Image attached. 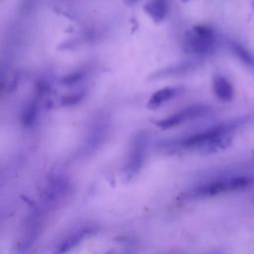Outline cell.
Masks as SVG:
<instances>
[{"instance_id": "obj_1", "label": "cell", "mask_w": 254, "mask_h": 254, "mask_svg": "<svg viewBox=\"0 0 254 254\" xmlns=\"http://www.w3.org/2000/svg\"><path fill=\"white\" fill-rule=\"evenodd\" d=\"M254 185V177L252 176H229L215 179L199 186H196L185 193L187 198L211 197L217 194L232 192L245 190Z\"/></svg>"}, {"instance_id": "obj_2", "label": "cell", "mask_w": 254, "mask_h": 254, "mask_svg": "<svg viewBox=\"0 0 254 254\" xmlns=\"http://www.w3.org/2000/svg\"><path fill=\"white\" fill-rule=\"evenodd\" d=\"M96 231L97 225L94 223L81 224L79 227L72 229L63 239H61L57 245H55L54 254H64L70 251Z\"/></svg>"}, {"instance_id": "obj_3", "label": "cell", "mask_w": 254, "mask_h": 254, "mask_svg": "<svg viewBox=\"0 0 254 254\" xmlns=\"http://www.w3.org/2000/svg\"><path fill=\"white\" fill-rule=\"evenodd\" d=\"M68 183L62 178H56L52 180L44 188L41 197L45 206H52L60 202L68 191Z\"/></svg>"}, {"instance_id": "obj_4", "label": "cell", "mask_w": 254, "mask_h": 254, "mask_svg": "<svg viewBox=\"0 0 254 254\" xmlns=\"http://www.w3.org/2000/svg\"><path fill=\"white\" fill-rule=\"evenodd\" d=\"M213 91L216 97L222 101H230L234 97L232 83L223 75L217 74L213 77Z\"/></svg>"}, {"instance_id": "obj_5", "label": "cell", "mask_w": 254, "mask_h": 254, "mask_svg": "<svg viewBox=\"0 0 254 254\" xmlns=\"http://www.w3.org/2000/svg\"><path fill=\"white\" fill-rule=\"evenodd\" d=\"M231 50L245 65L254 66V55L245 46L239 43H232Z\"/></svg>"}, {"instance_id": "obj_6", "label": "cell", "mask_w": 254, "mask_h": 254, "mask_svg": "<svg viewBox=\"0 0 254 254\" xmlns=\"http://www.w3.org/2000/svg\"><path fill=\"white\" fill-rule=\"evenodd\" d=\"M172 92L173 90L170 89V88H166L164 90H161V91H158L152 98V101L155 102V103H160L164 100H166L167 98H169L171 95H172Z\"/></svg>"}, {"instance_id": "obj_7", "label": "cell", "mask_w": 254, "mask_h": 254, "mask_svg": "<svg viewBox=\"0 0 254 254\" xmlns=\"http://www.w3.org/2000/svg\"><path fill=\"white\" fill-rule=\"evenodd\" d=\"M210 254H213V253H210Z\"/></svg>"}]
</instances>
